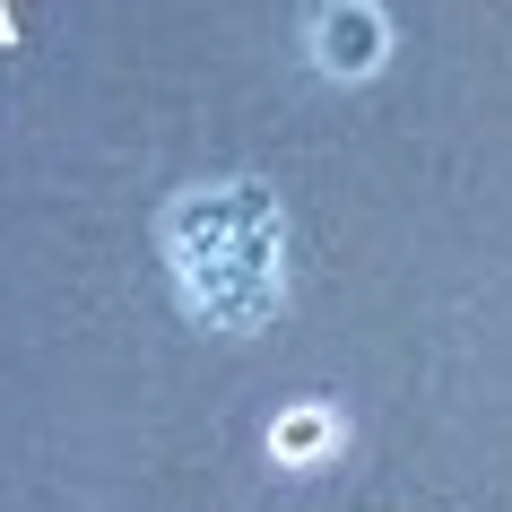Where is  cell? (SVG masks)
<instances>
[{
  "instance_id": "obj_1",
  "label": "cell",
  "mask_w": 512,
  "mask_h": 512,
  "mask_svg": "<svg viewBox=\"0 0 512 512\" xmlns=\"http://www.w3.org/2000/svg\"><path fill=\"white\" fill-rule=\"evenodd\" d=\"M165 252L183 304L209 330H270L287 304V217L270 183H200L165 209Z\"/></svg>"
},
{
  "instance_id": "obj_3",
  "label": "cell",
  "mask_w": 512,
  "mask_h": 512,
  "mask_svg": "<svg viewBox=\"0 0 512 512\" xmlns=\"http://www.w3.org/2000/svg\"><path fill=\"white\" fill-rule=\"evenodd\" d=\"M330 443H339V417H330L322 400L287 408V417H278V426H270V452H278V460H322Z\"/></svg>"
},
{
  "instance_id": "obj_2",
  "label": "cell",
  "mask_w": 512,
  "mask_h": 512,
  "mask_svg": "<svg viewBox=\"0 0 512 512\" xmlns=\"http://www.w3.org/2000/svg\"><path fill=\"white\" fill-rule=\"evenodd\" d=\"M382 44H391V27H382V9H365V0H339V9L313 18V61H322L330 79H365L382 61Z\"/></svg>"
}]
</instances>
